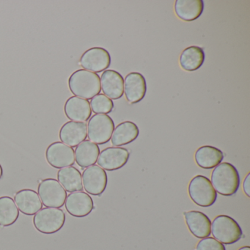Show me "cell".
<instances>
[{"instance_id":"6da1fadb","label":"cell","mask_w":250,"mask_h":250,"mask_svg":"<svg viewBox=\"0 0 250 250\" xmlns=\"http://www.w3.org/2000/svg\"><path fill=\"white\" fill-rule=\"evenodd\" d=\"M68 87L77 97L86 100L92 99L102 90L100 77L87 70H77L70 76Z\"/></svg>"},{"instance_id":"7a4b0ae2","label":"cell","mask_w":250,"mask_h":250,"mask_svg":"<svg viewBox=\"0 0 250 250\" xmlns=\"http://www.w3.org/2000/svg\"><path fill=\"white\" fill-rule=\"evenodd\" d=\"M211 182L216 192L223 196H232L240 187V175L235 166L228 162L219 164L211 173Z\"/></svg>"},{"instance_id":"3957f363","label":"cell","mask_w":250,"mask_h":250,"mask_svg":"<svg viewBox=\"0 0 250 250\" xmlns=\"http://www.w3.org/2000/svg\"><path fill=\"white\" fill-rule=\"evenodd\" d=\"M211 233L215 239L228 245L238 242L243 235L242 229L238 222L227 215H219L213 219Z\"/></svg>"},{"instance_id":"277c9868","label":"cell","mask_w":250,"mask_h":250,"mask_svg":"<svg viewBox=\"0 0 250 250\" xmlns=\"http://www.w3.org/2000/svg\"><path fill=\"white\" fill-rule=\"evenodd\" d=\"M65 214L63 210L57 208L41 209L33 217V225L39 232L46 235L56 233L63 228Z\"/></svg>"},{"instance_id":"5b68a950","label":"cell","mask_w":250,"mask_h":250,"mask_svg":"<svg viewBox=\"0 0 250 250\" xmlns=\"http://www.w3.org/2000/svg\"><path fill=\"white\" fill-rule=\"evenodd\" d=\"M190 198L200 207H210L217 199V192L213 188L210 179L204 175L194 177L188 184Z\"/></svg>"},{"instance_id":"8992f818","label":"cell","mask_w":250,"mask_h":250,"mask_svg":"<svg viewBox=\"0 0 250 250\" xmlns=\"http://www.w3.org/2000/svg\"><path fill=\"white\" fill-rule=\"evenodd\" d=\"M87 137L96 145L107 143L115 129V123L110 116L103 114H96L89 120L87 124Z\"/></svg>"},{"instance_id":"52a82bcc","label":"cell","mask_w":250,"mask_h":250,"mask_svg":"<svg viewBox=\"0 0 250 250\" xmlns=\"http://www.w3.org/2000/svg\"><path fill=\"white\" fill-rule=\"evenodd\" d=\"M38 194L42 203L47 208L62 207L67 198L66 191L55 178H46L41 181Z\"/></svg>"},{"instance_id":"ba28073f","label":"cell","mask_w":250,"mask_h":250,"mask_svg":"<svg viewBox=\"0 0 250 250\" xmlns=\"http://www.w3.org/2000/svg\"><path fill=\"white\" fill-rule=\"evenodd\" d=\"M112 62L111 55L102 47L87 49L80 58V64L84 70L91 72L101 73L109 68Z\"/></svg>"},{"instance_id":"9c48e42d","label":"cell","mask_w":250,"mask_h":250,"mask_svg":"<svg viewBox=\"0 0 250 250\" xmlns=\"http://www.w3.org/2000/svg\"><path fill=\"white\" fill-rule=\"evenodd\" d=\"M46 159L52 167L62 169L74 165L75 153L70 146L61 142H55L46 149Z\"/></svg>"},{"instance_id":"30bf717a","label":"cell","mask_w":250,"mask_h":250,"mask_svg":"<svg viewBox=\"0 0 250 250\" xmlns=\"http://www.w3.org/2000/svg\"><path fill=\"white\" fill-rule=\"evenodd\" d=\"M82 178L84 190L91 195H102L107 187V174L98 165H92L86 168L83 171Z\"/></svg>"},{"instance_id":"8fae6325","label":"cell","mask_w":250,"mask_h":250,"mask_svg":"<svg viewBox=\"0 0 250 250\" xmlns=\"http://www.w3.org/2000/svg\"><path fill=\"white\" fill-rule=\"evenodd\" d=\"M130 157L126 148L121 147H110L102 150L98 158V165L107 171H115L124 167Z\"/></svg>"},{"instance_id":"7c38bea8","label":"cell","mask_w":250,"mask_h":250,"mask_svg":"<svg viewBox=\"0 0 250 250\" xmlns=\"http://www.w3.org/2000/svg\"><path fill=\"white\" fill-rule=\"evenodd\" d=\"M65 203L67 211L74 217H85L94 209L93 199L84 191L71 193L67 196Z\"/></svg>"},{"instance_id":"4fadbf2b","label":"cell","mask_w":250,"mask_h":250,"mask_svg":"<svg viewBox=\"0 0 250 250\" xmlns=\"http://www.w3.org/2000/svg\"><path fill=\"white\" fill-rule=\"evenodd\" d=\"M147 93V83L143 74L131 72L124 80V93L130 104L141 102Z\"/></svg>"},{"instance_id":"5bb4252c","label":"cell","mask_w":250,"mask_h":250,"mask_svg":"<svg viewBox=\"0 0 250 250\" xmlns=\"http://www.w3.org/2000/svg\"><path fill=\"white\" fill-rule=\"evenodd\" d=\"M59 137L64 144L71 147H77L87 139V124L83 122L68 121L61 127Z\"/></svg>"},{"instance_id":"9a60e30c","label":"cell","mask_w":250,"mask_h":250,"mask_svg":"<svg viewBox=\"0 0 250 250\" xmlns=\"http://www.w3.org/2000/svg\"><path fill=\"white\" fill-rule=\"evenodd\" d=\"M101 87L104 95L118 100L124 94V79L118 71L106 70L101 77Z\"/></svg>"},{"instance_id":"2e32d148","label":"cell","mask_w":250,"mask_h":250,"mask_svg":"<svg viewBox=\"0 0 250 250\" xmlns=\"http://www.w3.org/2000/svg\"><path fill=\"white\" fill-rule=\"evenodd\" d=\"M186 222L190 232L197 238H205L211 233V221L207 215L198 210L184 213Z\"/></svg>"},{"instance_id":"e0dca14e","label":"cell","mask_w":250,"mask_h":250,"mask_svg":"<svg viewBox=\"0 0 250 250\" xmlns=\"http://www.w3.org/2000/svg\"><path fill=\"white\" fill-rule=\"evenodd\" d=\"M14 201L19 210L27 215L33 216L43 207L39 194L35 190L24 188L16 193Z\"/></svg>"},{"instance_id":"ac0fdd59","label":"cell","mask_w":250,"mask_h":250,"mask_svg":"<svg viewBox=\"0 0 250 250\" xmlns=\"http://www.w3.org/2000/svg\"><path fill=\"white\" fill-rule=\"evenodd\" d=\"M64 112L71 121L86 122L92 115L90 102L77 96H71L64 105Z\"/></svg>"},{"instance_id":"d6986e66","label":"cell","mask_w":250,"mask_h":250,"mask_svg":"<svg viewBox=\"0 0 250 250\" xmlns=\"http://www.w3.org/2000/svg\"><path fill=\"white\" fill-rule=\"evenodd\" d=\"M196 163L205 169H213L222 163L224 153L220 149L210 146H202L194 154Z\"/></svg>"},{"instance_id":"ffe728a7","label":"cell","mask_w":250,"mask_h":250,"mask_svg":"<svg viewBox=\"0 0 250 250\" xmlns=\"http://www.w3.org/2000/svg\"><path fill=\"white\" fill-rule=\"evenodd\" d=\"M204 11L203 0H177L175 11L177 17L184 21L197 20Z\"/></svg>"},{"instance_id":"44dd1931","label":"cell","mask_w":250,"mask_h":250,"mask_svg":"<svg viewBox=\"0 0 250 250\" xmlns=\"http://www.w3.org/2000/svg\"><path fill=\"white\" fill-rule=\"evenodd\" d=\"M140 135V128L131 121H125L117 125L112 133L111 140L115 147L126 146L137 140Z\"/></svg>"},{"instance_id":"7402d4cb","label":"cell","mask_w":250,"mask_h":250,"mask_svg":"<svg viewBox=\"0 0 250 250\" xmlns=\"http://www.w3.org/2000/svg\"><path fill=\"white\" fill-rule=\"evenodd\" d=\"M75 161L82 168L88 167L97 162L100 154V148L98 145L90 140H84L77 146L75 151Z\"/></svg>"},{"instance_id":"603a6c76","label":"cell","mask_w":250,"mask_h":250,"mask_svg":"<svg viewBox=\"0 0 250 250\" xmlns=\"http://www.w3.org/2000/svg\"><path fill=\"white\" fill-rule=\"evenodd\" d=\"M58 179L64 189L68 192H75L83 189L81 172L74 167L60 169L58 172Z\"/></svg>"},{"instance_id":"cb8c5ba5","label":"cell","mask_w":250,"mask_h":250,"mask_svg":"<svg viewBox=\"0 0 250 250\" xmlns=\"http://www.w3.org/2000/svg\"><path fill=\"white\" fill-rule=\"evenodd\" d=\"M204 51L199 46H192L183 51L180 56V65L183 69L189 72L201 68L205 62Z\"/></svg>"},{"instance_id":"d4e9b609","label":"cell","mask_w":250,"mask_h":250,"mask_svg":"<svg viewBox=\"0 0 250 250\" xmlns=\"http://www.w3.org/2000/svg\"><path fill=\"white\" fill-rule=\"evenodd\" d=\"M20 216V210L12 197H0V226L8 227L14 225Z\"/></svg>"},{"instance_id":"484cf974","label":"cell","mask_w":250,"mask_h":250,"mask_svg":"<svg viewBox=\"0 0 250 250\" xmlns=\"http://www.w3.org/2000/svg\"><path fill=\"white\" fill-rule=\"evenodd\" d=\"M91 110L96 114L110 113L114 109V102L112 99L104 94H99L91 99L90 103Z\"/></svg>"},{"instance_id":"4316f807","label":"cell","mask_w":250,"mask_h":250,"mask_svg":"<svg viewBox=\"0 0 250 250\" xmlns=\"http://www.w3.org/2000/svg\"><path fill=\"white\" fill-rule=\"evenodd\" d=\"M196 250H226L225 245L211 237L202 238L196 247Z\"/></svg>"},{"instance_id":"83f0119b","label":"cell","mask_w":250,"mask_h":250,"mask_svg":"<svg viewBox=\"0 0 250 250\" xmlns=\"http://www.w3.org/2000/svg\"><path fill=\"white\" fill-rule=\"evenodd\" d=\"M243 189L248 197H250V173L247 174L243 182Z\"/></svg>"},{"instance_id":"f1b7e54d","label":"cell","mask_w":250,"mask_h":250,"mask_svg":"<svg viewBox=\"0 0 250 250\" xmlns=\"http://www.w3.org/2000/svg\"><path fill=\"white\" fill-rule=\"evenodd\" d=\"M238 250H250V247L249 246H246V247H241Z\"/></svg>"},{"instance_id":"f546056e","label":"cell","mask_w":250,"mask_h":250,"mask_svg":"<svg viewBox=\"0 0 250 250\" xmlns=\"http://www.w3.org/2000/svg\"><path fill=\"white\" fill-rule=\"evenodd\" d=\"M2 175H3V169H2V166L0 165V179L2 178Z\"/></svg>"}]
</instances>
